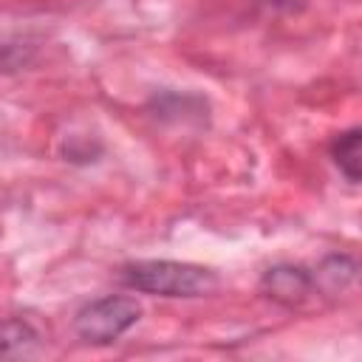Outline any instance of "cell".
Wrapping results in <instances>:
<instances>
[{"label":"cell","instance_id":"1","mask_svg":"<svg viewBox=\"0 0 362 362\" xmlns=\"http://www.w3.org/2000/svg\"><path fill=\"white\" fill-rule=\"evenodd\" d=\"M119 280L153 297H206L218 288V274L184 260H133L119 269Z\"/></svg>","mask_w":362,"mask_h":362},{"label":"cell","instance_id":"3","mask_svg":"<svg viewBox=\"0 0 362 362\" xmlns=\"http://www.w3.org/2000/svg\"><path fill=\"white\" fill-rule=\"evenodd\" d=\"M311 288H314V274L291 263L272 266L260 277V291L280 305H300L311 294Z\"/></svg>","mask_w":362,"mask_h":362},{"label":"cell","instance_id":"6","mask_svg":"<svg viewBox=\"0 0 362 362\" xmlns=\"http://www.w3.org/2000/svg\"><path fill=\"white\" fill-rule=\"evenodd\" d=\"M269 8H274V11H283V14H294V11H300L303 6H305V0H263Z\"/></svg>","mask_w":362,"mask_h":362},{"label":"cell","instance_id":"2","mask_svg":"<svg viewBox=\"0 0 362 362\" xmlns=\"http://www.w3.org/2000/svg\"><path fill=\"white\" fill-rule=\"evenodd\" d=\"M141 317V305L127 294H107L85 303L74 317V331L88 345H110Z\"/></svg>","mask_w":362,"mask_h":362},{"label":"cell","instance_id":"4","mask_svg":"<svg viewBox=\"0 0 362 362\" xmlns=\"http://www.w3.org/2000/svg\"><path fill=\"white\" fill-rule=\"evenodd\" d=\"M40 351V334L28 320L11 317L0 322V356H31Z\"/></svg>","mask_w":362,"mask_h":362},{"label":"cell","instance_id":"5","mask_svg":"<svg viewBox=\"0 0 362 362\" xmlns=\"http://www.w3.org/2000/svg\"><path fill=\"white\" fill-rule=\"evenodd\" d=\"M359 141H362L359 127H351L331 141V158L351 184H359V161H362L359 158Z\"/></svg>","mask_w":362,"mask_h":362}]
</instances>
